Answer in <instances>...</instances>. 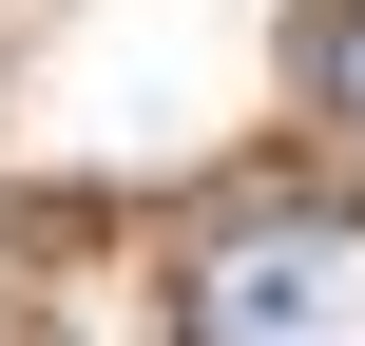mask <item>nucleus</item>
<instances>
[{
  "instance_id": "2",
  "label": "nucleus",
  "mask_w": 365,
  "mask_h": 346,
  "mask_svg": "<svg viewBox=\"0 0 365 346\" xmlns=\"http://www.w3.org/2000/svg\"><path fill=\"white\" fill-rule=\"evenodd\" d=\"M327 96L365 116V0H327Z\"/></svg>"
},
{
  "instance_id": "1",
  "label": "nucleus",
  "mask_w": 365,
  "mask_h": 346,
  "mask_svg": "<svg viewBox=\"0 0 365 346\" xmlns=\"http://www.w3.org/2000/svg\"><path fill=\"white\" fill-rule=\"evenodd\" d=\"M192 346H365V212H231L192 231Z\"/></svg>"
}]
</instances>
